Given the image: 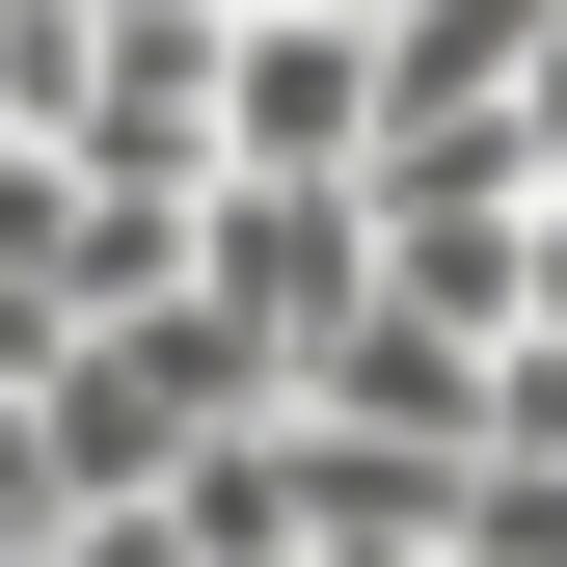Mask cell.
<instances>
[{"mask_svg": "<svg viewBox=\"0 0 567 567\" xmlns=\"http://www.w3.org/2000/svg\"><path fill=\"white\" fill-rule=\"evenodd\" d=\"M54 82H82V0H0V163H54Z\"/></svg>", "mask_w": 567, "mask_h": 567, "instance_id": "obj_4", "label": "cell"}, {"mask_svg": "<svg viewBox=\"0 0 567 567\" xmlns=\"http://www.w3.org/2000/svg\"><path fill=\"white\" fill-rule=\"evenodd\" d=\"M54 163H82V189H217V0H82Z\"/></svg>", "mask_w": 567, "mask_h": 567, "instance_id": "obj_2", "label": "cell"}, {"mask_svg": "<svg viewBox=\"0 0 567 567\" xmlns=\"http://www.w3.org/2000/svg\"><path fill=\"white\" fill-rule=\"evenodd\" d=\"M189 298H217L270 379H324L351 298H379V189H217V217H189Z\"/></svg>", "mask_w": 567, "mask_h": 567, "instance_id": "obj_3", "label": "cell"}, {"mask_svg": "<svg viewBox=\"0 0 567 567\" xmlns=\"http://www.w3.org/2000/svg\"><path fill=\"white\" fill-rule=\"evenodd\" d=\"M54 567H189V514H54Z\"/></svg>", "mask_w": 567, "mask_h": 567, "instance_id": "obj_5", "label": "cell"}, {"mask_svg": "<svg viewBox=\"0 0 567 567\" xmlns=\"http://www.w3.org/2000/svg\"><path fill=\"white\" fill-rule=\"evenodd\" d=\"M379 135H405V82H379V28H351V0L217 28V189H379Z\"/></svg>", "mask_w": 567, "mask_h": 567, "instance_id": "obj_1", "label": "cell"}]
</instances>
